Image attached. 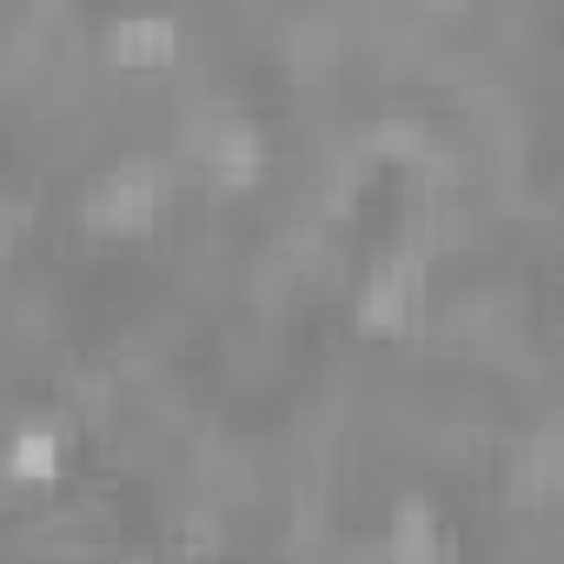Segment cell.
Returning <instances> with one entry per match:
<instances>
[{"mask_svg":"<svg viewBox=\"0 0 564 564\" xmlns=\"http://www.w3.org/2000/svg\"><path fill=\"white\" fill-rule=\"evenodd\" d=\"M100 47H107V67L133 80H166L186 61V28L180 14H107Z\"/></svg>","mask_w":564,"mask_h":564,"instance_id":"6da1fadb","label":"cell"},{"mask_svg":"<svg viewBox=\"0 0 564 564\" xmlns=\"http://www.w3.org/2000/svg\"><path fill=\"white\" fill-rule=\"evenodd\" d=\"M67 458H74V432L61 419H41V412L14 419V432H8V485H14V498H54L74 478Z\"/></svg>","mask_w":564,"mask_h":564,"instance_id":"7a4b0ae2","label":"cell"},{"mask_svg":"<svg viewBox=\"0 0 564 564\" xmlns=\"http://www.w3.org/2000/svg\"><path fill=\"white\" fill-rule=\"evenodd\" d=\"M386 498V564H438L445 557V511L425 491H379Z\"/></svg>","mask_w":564,"mask_h":564,"instance_id":"3957f363","label":"cell"},{"mask_svg":"<svg viewBox=\"0 0 564 564\" xmlns=\"http://www.w3.org/2000/svg\"><path fill=\"white\" fill-rule=\"evenodd\" d=\"M438 564H465V551H458V544L445 538V557H438Z\"/></svg>","mask_w":564,"mask_h":564,"instance_id":"277c9868","label":"cell"},{"mask_svg":"<svg viewBox=\"0 0 564 564\" xmlns=\"http://www.w3.org/2000/svg\"><path fill=\"white\" fill-rule=\"evenodd\" d=\"M557 333H564V306H557Z\"/></svg>","mask_w":564,"mask_h":564,"instance_id":"5b68a950","label":"cell"}]
</instances>
